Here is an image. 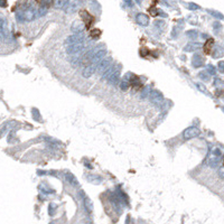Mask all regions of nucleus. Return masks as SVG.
Instances as JSON below:
<instances>
[{"label":"nucleus","mask_w":224,"mask_h":224,"mask_svg":"<svg viewBox=\"0 0 224 224\" xmlns=\"http://www.w3.org/2000/svg\"><path fill=\"white\" fill-rule=\"evenodd\" d=\"M94 54H95V49L88 52L86 54H84V55L82 56V58H81V63H82V65H83L84 67L89 66L90 64H91V63L93 62Z\"/></svg>","instance_id":"nucleus-3"},{"label":"nucleus","mask_w":224,"mask_h":224,"mask_svg":"<svg viewBox=\"0 0 224 224\" xmlns=\"http://www.w3.org/2000/svg\"><path fill=\"white\" fill-rule=\"evenodd\" d=\"M187 35H189L192 38H195L196 36H197V34H196V32H189V33H187Z\"/></svg>","instance_id":"nucleus-20"},{"label":"nucleus","mask_w":224,"mask_h":224,"mask_svg":"<svg viewBox=\"0 0 224 224\" xmlns=\"http://www.w3.org/2000/svg\"><path fill=\"white\" fill-rule=\"evenodd\" d=\"M119 75H120V73H119V69L117 70V67H116V70L113 71V73H112L111 75H110V77L108 79V81L110 82L111 84H116L118 83V80H119Z\"/></svg>","instance_id":"nucleus-11"},{"label":"nucleus","mask_w":224,"mask_h":224,"mask_svg":"<svg viewBox=\"0 0 224 224\" xmlns=\"http://www.w3.org/2000/svg\"><path fill=\"white\" fill-rule=\"evenodd\" d=\"M66 176H67V178L70 179V183H73L74 185H77V183H76V181H75V179H74V177H73V176H71L70 174H67Z\"/></svg>","instance_id":"nucleus-18"},{"label":"nucleus","mask_w":224,"mask_h":224,"mask_svg":"<svg viewBox=\"0 0 224 224\" xmlns=\"http://www.w3.org/2000/svg\"><path fill=\"white\" fill-rule=\"evenodd\" d=\"M196 86H197L198 89L201 90L202 92H204V93H206V92H207V90H206L205 88H204V86L202 85V84H200V83H196Z\"/></svg>","instance_id":"nucleus-17"},{"label":"nucleus","mask_w":224,"mask_h":224,"mask_svg":"<svg viewBox=\"0 0 224 224\" xmlns=\"http://www.w3.org/2000/svg\"><path fill=\"white\" fill-rule=\"evenodd\" d=\"M83 43H76V44H71V43H66V51L69 54H75L79 53L83 49Z\"/></svg>","instance_id":"nucleus-2"},{"label":"nucleus","mask_w":224,"mask_h":224,"mask_svg":"<svg viewBox=\"0 0 224 224\" xmlns=\"http://www.w3.org/2000/svg\"><path fill=\"white\" fill-rule=\"evenodd\" d=\"M65 1L66 0H55V6L57 8H60V7H62V6L64 5Z\"/></svg>","instance_id":"nucleus-16"},{"label":"nucleus","mask_w":224,"mask_h":224,"mask_svg":"<svg viewBox=\"0 0 224 224\" xmlns=\"http://www.w3.org/2000/svg\"><path fill=\"white\" fill-rule=\"evenodd\" d=\"M203 63H204V61H203V58H202L201 55L195 54V55L193 56V58H192V64H193V66L200 67V66L203 65Z\"/></svg>","instance_id":"nucleus-10"},{"label":"nucleus","mask_w":224,"mask_h":224,"mask_svg":"<svg viewBox=\"0 0 224 224\" xmlns=\"http://www.w3.org/2000/svg\"><path fill=\"white\" fill-rule=\"evenodd\" d=\"M98 66H99V64H97V63H91L89 66L84 67V70H83L84 77H90V76L95 72V70H98Z\"/></svg>","instance_id":"nucleus-5"},{"label":"nucleus","mask_w":224,"mask_h":224,"mask_svg":"<svg viewBox=\"0 0 224 224\" xmlns=\"http://www.w3.org/2000/svg\"><path fill=\"white\" fill-rule=\"evenodd\" d=\"M80 17L83 20V23H84V25H85L86 29H90V28L92 27L94 20H95L93 16L90 14L88 10H84V9L80 10Z\"/></svg>","instance_id":"nucleus-1"},{"label":"nucleus","mask_w":224,"mask_h":224,"mask_svg":"<svg viewBox=\"0 0 224 224\" xmlns=\"http://www.w3.org/2000/svg\"><path fill=\"white\" fill-rule=\"evenodd\" d=\"M207 70L210 71V73H213V72H214V69H213V67H212L211 65L207 66Z\"/></svg>","instance_id":"nucleus-22"},{"label":"nucleus","mask_w":224,"mask_h":224,"mask_svg":"<svg viewBox=\"0 0 224 224\" xmlns=\"http://www.w3.org/2000/svg\"><path fill=\"white\" fill-rule=\"evenodd\" d=\"M223 163H224V158H223Z\"/></svg>","instance_id":"nucleus-24"},{"label":"nucleus","mask_w":224,"mask_h":224,"mask_svg":"<svg viewBox=\"0 0 224 224\" xmlns=\"http://www.w3.org/2000/svg\"><path fill=\"white\" fill-rule=\"evenodd\" d=\"M213 45H214V39H213V38H209V39L206 41L205 44H204V53H205L206 55L211 54L212 48H213Z\"/></svg>","instance_id":"nucleus-9"},{"label":"nucleus","mask_w":224,"mask_h":224,"mask_svg":"<svg viewBox=\"0 0 224 224\" xmlns=\"http://www.w3.org/2000/svg\"><path fill=\"white\" fill-rule=\"evenodd\" d=\"M198 75H200V77H201V79L205 80V81H207V80H209V76H207V75H205V72H201Z\"/></svg>","instance_id":"nucleus-19"},{"label":"nucleus","mask_w":224,"mask_h":224,"mask_svg":"<svg viewBox=\"0 0 224 224\" xmlns=\"http://www.w3.org/2000/svg\"><path fill=\"white\" fill-rule=\"evenodd\" d=\"M137 21H138V24L142 25V26H147L148 23H149V19H148V17H147L146 15L139 14L137 16Z\"/></svg>","instance_id":"nucleus-12"},{"label":"nucleus","mask_w":224,"mask_h":224,"mask_svg":"<svg viewBox=\"0 0 224 224\" xmlns=\"http://www.w3.org/2000/svg\"><path fill=\"white\" fill-rule=\"evenodd\" d=\"M1 6H2V7H6V0H1Z\"/></svg>","instance_id":"nucleus-23"},{"label":"nucleus","mask_w":224,"mask_h":224,"mask_svg":"<svg viewBox=\"0 0 224 224\" xmlns=\"http://www.w3.org/2000/svg\"><path fill=\"white\" fill-rule=\"evenodd\" d=\"M149 93H150V92H149V88H148V86H146L145 89H144V91H142V93H141V98H147Z\"/></svg>","instance_id":"nucleus-15"},{"label":"nucleus","mask_w":224,"mask_h":224,"mask_svg":"<svg viewBox=\"0 0 224 224\" xmlns=\"http://www.w3.org/2000/svg\"><path fill=\"white\" fill-rule=\"evenodd\" d=\"M219 69L221 72H224V63L223 62H221V63L219 64Z\"/></svg>","instance_id":"nucleus-21"},{"label":"nucleus","mask_w":224,"mask_h":224,"mask_svg":"<svg viewBox=\"0 0 224 224\" xmlns=\"http://www.w3.org/2000/svg\"><path fill=\"white\" fill-rule=\"evenodd\" d=\"M150 99H151V102H154L155 104H160L164 101L163 95L158 91H151L150 92Z\"/></svg>","instance_id":"nucleus-7"},{"label":"nucleus","mask_w":224,"mask_h":224,"mask_svg":"<svg viewBox=\"0 0 224 224\" xmlns=\"http://www.w3.org/2000/svg\"><path fill=\"white\" fill-rule=\"evenodd\" d=\"M111 62H112V60H111V57H108V58H104L100 64H99V66H98V72L99 73H104L105 71L110 67V64H111Z\"/></svg>","instance_id":"nucleus-6"},{"label":"nucleus","mask_w":224,"mask_h":224,"mask_svg":"<svg viewBox=\"0 0 224 224\" xmlns=\"http://www.w3.org/2000/svg\"><path fill=\"white\" fill-rule=\"evenodd\" d=\"M200 135V130L195 128V127H189L187 128L186 130L183 132V136H184V139H191V138H195L197 136Z\"/></svg>","instance_id":"nucleus-4"},{"label":"nucleus","mask_w":224,"mask_h":224,"mask_svg":"<svg viewBox=\"0 0 224 224\" xmlns=\"http://www.w3.org/2000/svg\"><path fill=\"white\" fill-rule=\"evenodd\" d=\"M100 35H101V30H100V29L94 28V29H91V30H90V36L93 38V39L99 38L100 37Z\"/></svg>","instance_id":"nucleus-13"},{"label":"nucleus","mask_w":224,"mask_h":224,"mask_svg":"<svg viewBox=\"0 0 224 224\" xmlns=\"http://www.w3.org/2000/svg\"><path fill=\"white\" fill-rule=\"evenodd\" d=\"M130 85L133 86V89H135L136 91H138V90H140L142 88V83H141L140 79L137 75H133V74H131V76H130Z\"/></svg>","instance_id":"nucleus-8"},{"label":"nucleus","mask_w":224,"mask_h":224,"mask_svg":"<svg viewBox=\"0 0 224 224\" xmlns=\"http://www.w3.org/2000/svg\"><path fill=\"white\" fill-rule=\"evenodd\" d=\"M200 47V45L198 44H189V45H187L185 48H184V51L185 52H192V51H195V49H197Z\"/></svg>","instance_id":"nucleus-14"}]
</instances>
